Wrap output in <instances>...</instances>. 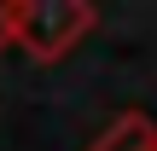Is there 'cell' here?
Listing matches in <instances>:
<instances>
[{
  "instance_id": "obj_3",
  "label": "cell",
  "mask_w": 157,
  "mask_h": 151,
  "mask_svg": "<svg viewBox=\"0 0 157 151\" xmlns=\"http://www.w3.org/2000/svg\"><path fill=\"white\" fill-rule=\"evenodd\" d=\"M0 47H6V0H0Z\"/></svg>"
},
{
  "instance_id": "obj_2",
  "label": "cell",
  "mask_w": 157,
  "mask_h": 151,
  "mask_svg": "<svg viewBox=\"0 0 157 151\" xmlns=\"http://www.w3.org/2000/svg\"><path fill=\"white\" fill-rule=\"evenodd\" d=\"M87 151H157V122L146 111H122V116H111L99 128V140Z\"/></svg>"
},
{
  "instance_id": "obj_1",
  "label": "cell",
  "mask_w": 157,
  "mask_h": 151,
  "mask_svg": "<svg viewBox=\"0 0 157 151\" xmlns=\"http://www.w3.org/2000/svg\"><path fill=\"white\" fill-rule=\"evenodd\" d=\"M99 12L87 0H6V47H23L35 64H58L93 35Z\"/></svg>"
}]
</instances>
